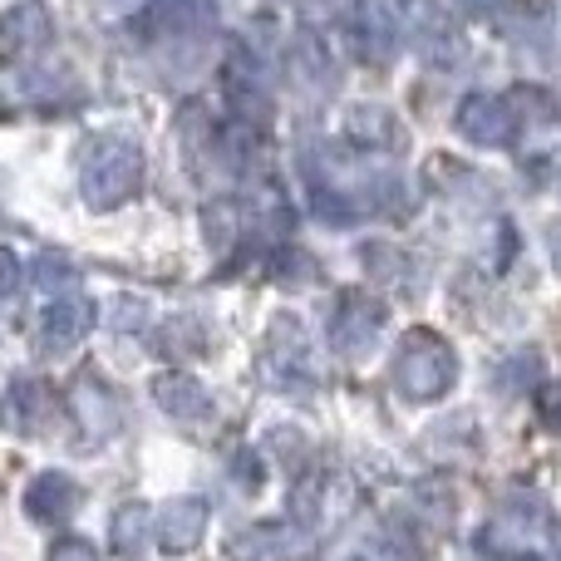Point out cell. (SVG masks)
<instances>
[{
  "instance_id": "cell-5",
  "label": "cell",
  "mask_w": 561,
  "mask_h": 561,
  "mask_svg": "<svg viewBox=\"0 0 561 561\" xmlns=\"http://www.w3.org/2000/svg\"><path fill=\"white\" fill-rule=\"evenodd\" d=\"M69 414L84 428L89 444H104V438L118 434V399L108 394L104 379H94V375H79L75 385H69Z\"/></svg>"
},
{
  "instance_id": "cell-19",
  "label": "cell",
  "mask_w": 561,
  "mask_h": 561,
  "mask_svg": "<svg viewBox=\"0 0 561 561\" xmlns=\"http://www.w3.org/2000/svg\"><path fill=\"white\" fill-rule=\"evenodd\" d=\"M20 276H25V266H20V256L0 247V300H10V296H15Z\"/></svg>"
},
{
  "instance_id": "cell-10",
  "label": "cell",
  "mask_w": 561,
  "mask_h": 561,
  "mask_svg": "<svg viewBox=\"0 0 561 561\" xmlns=\"http://www.w3.org/2000/svg\"><path fill=\"white\" fill-rule=\"evenodd\" d=\"M207 533V503L203 497H173L158 513V547L168 557H187Z\"/></svg>"
},
{
  "instance_id": "cell-17",
  "label": "cell",
  "mask_w": 561,
  "mask_h": 561,
  "mask_svg": "<svg viewBox=\"0 0 561 561\" xmlns=\"http://www.w3.org/2000/svg\"><path fill=\"white\" fill-rule=\"evenodd\" d=\"M35 286L49 290V296H65V286H75V266L65 262V256H39L35 262Z\"/></svg>"
},
{
  "instance_id": "cell-4",
  "label": "cell",
  "mask_w": 561,
  "mask_h": 561,
  "mask_svg": "<svg viewBox=\"0 0 561 561\" xmlns=\"http://www.w3.org/2000/svg\"><path fill=\"white\" fill-rule=\"evenodd\" d=\"M454 128L478 148H513L517 144V108L497 94H468L454 114Z\"/></svg>"
},
{
  "instance_id": "cell-20",
  "label": "cell",
  "mask_w": 561,
  "mask_h": 561,
  "mask_svg": "<svg viewBox=\"0 0 561 561\" xmlns=\"http://www.w3.org/2000/svg\"><path fill=\"white\" fill-rule=\"evenodd\" d=\"M49 561H99V557H94V547H89V542L69 537V542H59L55 552H49Z\"/></svg>"
},
{
  "instance_id": "cell-15",
  "label": "cell",
  "mask_w": 561,
  "mask_h": 561,
  "mask_svg": "<svg viewBox=\"0 0 561 561\" xmlns=\"http://www.w3.org/2000/svg\"><path fill=\"white\" fill-rule=\"evenodd\" d=\"M237 227H242L237 203H213L203 213V232H207V247H213V252H232V247H237Z\"/></svg>"
},
{
  "instance_id": "cell-18",
  "label": "cell",
  "mask_w": 561,
  "mask_h": 561,
  "mask_svg": "<svg viewBox=\"0 0 561 561\" xmlns=\"http://www.w3.org/2000/svg\"><path fill=\"white\" fill-rule=\"evenodd\" d=\"M537 414H542V424L561 428V379H547V385L537 389Z\"/></svg>"
},
{
  "instance_id": "cell-13",
  "label": "cell",
  "mask_w": 561,
  "mask_h": 561,
  "mask_svg": "<svg viewBox=\"0 0 561 561\" xmlns=\"http://www.w3.org/2000/svg\"><path fill=\"white\" fill-rule=\"evenodd\" d=\"M207 20H213V0H153V5H148V25L173 39L203 35Z\"/></svg>"
},
{
  "instance_id": "cell-3",
  "label": "cell",
  "mask_w": 561,
  "mask_h": 561,
  "mask_svg": "<svg viewBox=\"0 0 561 561\" xmlns=\"http://www.w3.org/2000/svg\"><path fill=\"white\" fill-rule=\"evenodd\" d=\"M385 320H389V310L379 296H369V290H345L335 316H330V340H335V350L345 359H365L369 350L379 345Z\"/></svg>"
},
{
  "instance_id": "cell-12",
  "label": "cell",
  "mask_w": 561,
  "mask_h": 561,
  "mask_svg": "<svg viewBox=\"0 0 561 561\" xmlns=\"http://www.w3.org/2000/svg\"><path fill=\"white\" fill-rule=\"evenodd\" d=\"M266 369L280 379V375H310V355H306V330L296 325L290 316H276L272 320V335H266Z\"/></svg>"
},
{
  "instance_id": "cell-11",
  "label": "cell",
  "mask_w": 561,
  "mask_h": 561,
  "mask_svg": "<svg viewBox=\"0 0 561 561\" xmlns=\"http://www.w3.org/2000/svg\"><path fill=\"white\" fill-rule=\"evenodd\" d=\"M300 547V537L290 527H247L227 542V561H290Z\"/></svg>"
},
{
  "instance_id": "cell-16",
  "label": "cell",
  "mask_w": 561,
  "mask_h": 561,
  "mask_svg": "<svg viewBox=\"0 0 561 561\" xmlns=\"http://www.w3.org/2000/svg\"><path fill=\"white\" fill-rule=\"evenodd\" d=\"M144 533H148V507L144 503L118 507L114 513V547L118 552H134V547L144 542Z\"/></svg>"
},
{
  "instance_id": "cell-22",
  "label": "cell",
  "mask_w": 561,
  "mask_h": 561,
  "mask_svg": "<svg viewBox=\"0 0 561 561\" xmlns=\"http://www.w3.org/2000/svg\"><path fill=\"white\" fill-rule=\"evenodd\" d=\"M463 5H488V0H463Z\"/></svg>"
},
{
  "instance_id": "cell-8",
  "label": "cell",
  "mask_w": 561,
  "mask_h": 561,
  "mask_svg": "<svg viewBox=\"0 0 561 561\" xmlns=\"http://www.w3.org/2000/svg\"><path fill=\"white\" fill-rule=\"evenodd\" d=\"M153 404L178 424H203L213 414V394L203 389V379L183 375V369H168V375L153 379Z\"/></svg>"
},
{
  "instance_id": "cell-6",
  "label": "cell",
  "mask_w": 561,
  "mask_h": 561,
  "mask_svg": "<svg viewBox=\"0 0 561 561\" xmlns=\"http://www.w3.org/2000/svg\"><path fill=\"white\" fill-rule=\"evenodd\" d=\"M20 503H25V517H35V523H45V527H59L79 513L84 493H79V483L65 473H39V478H30Z\"/></svg>"
},
{
  "instance_id": "cell-1",
  "label": "cell",
  "mask_w": 561,
  "mask_h": 561,
  "mask_svg": "<svg viewBox=\"0 0 561 561\" xmlns=\"http://www.w3.org/2000/svg\"><path fill=\"white\" fill-rule=\"evenodd\" d=\"M79 187L94 213H114V207L134 203L144 187V148L124 134L89 138L79 153Z\"/></svg>"
},
{
  "instance_id": "cell-14",
  "label": "cell",
  "mask_w": 561,
  "mask_h": 561,
  "mask_svg": "<svg viewBox=\"0 0 561 561\" xmlns=\"http://www.w3.org/2000/svg\"><path fill=\"white\" fill-rule=\"evenodd\" d=\"M350 138H359V144H385V148H399V124L389 108L379 104H359L355 114H350Z\"/></svg>"
},
{
  "instance_id": "cell-7",
  "label": "cell",
  "mask_w": 561,
  "mask_h": 561,
  "mask_svg": "<svg viewBox=\"0 0 561 561\" xmlns=\"http://www.w3.org/2000/svg\"><path fill=\"white\" fill-rule=\"evenodd\" d=\"M49 45V15L39 0H20L0 15V59H30Z\"/></svg>"
},
{
  "instance_id": "cell-2",
  "label": "cell",
  "mask_w": 561,
  "mask_h": 561,
  "mask_svg": "<svg viewBox=\"0 0 561 561\" xmlns=\"http://www.w3.org/2000/svg\"><path fill=\"white\" fill-rule=\"evenodd\" d=\"M389 379H394V389L409 404H438L458 379V355L438 330H409L394 350Z\"/></svg>"
},
{
  "instance_id": "cell-21",
  "label": "cell",
  "mask_w": 561,
  "mask_h": 561,
  "mask_svg": "<svg viewBox=\"0 0 561 561\" xmlns=\"http://www.w3.org/2000/svg\"><path fill=\"white\" fill-rule=\"evenodd\" d=\"M547 247H552V256H557V272H561V222L552 227V237H547Z\"/></svg>"
},
{
  "instance_id": "cell-9",
  "label": "cell",
  "mask_w": 561,
  "mask_h": 561,
  "mask_svg": "<svg viewBox=\"0 0 561 561\" xmlns=\"http://www.w3.org/2000/svg\"><path fill=\"white\" fill-rule=\"evenodd\" d=\"M89 325H94V306L84 296H59L45 310V320H39V350L45 355H65V350H75L89 335Z\"/></svg>"
}]
</instances>
